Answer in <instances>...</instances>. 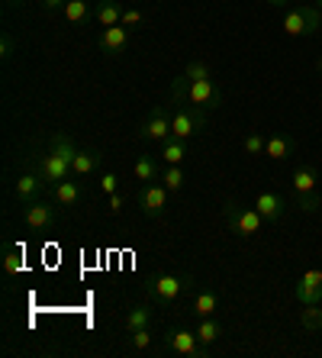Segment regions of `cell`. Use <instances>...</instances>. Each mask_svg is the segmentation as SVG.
<instances>
[{
    "instance_id": "cell-8",
    "label": "cell",
    "mask_w": 322,
    "mask_h": 358,
    "mask_svg": "<svg viewBox=\"0 0 322 358\" xmlns=\"http://www.w3.org/2000/svg\"><path fill=\"white\" fill-rule=\"evenodd\" d=\"M168 197H171V191H168L161 181L142 184V187H139V207H142V213H145V217H152V220H158L168 210Z\"/></svg>"
},
{
    "instance_id": "cell-34",
    "label": "cell",
    "mask_w": 322,
    "mask_h": 358,
    "mask_svg": "<svg viewBox=\"0 0 322 358\" xmlns=\"http://www.w3.org/2000/svg\"><path fill=\"white\" fill-rule=\"evenodd\" d=\"M116 181H119V178H116L113 171L100 175V191H103V194H116Z\"/></svg>"
},
{
    "instance_id": "cell-27",
    "label": "cell",
    "mask_w": 322,
    "mask_h": 358,
    "mask_svg": "<svg viewBox=\"0 0 322 358\" xmlns=\"http://www.w3.org/2000/svg\"><path fill=\"white\" fill-rule=\"evenodd\" d=\"M300 323H303V329L316 333V329L322 326V303H309V307L300 310Z\"/></svg>"
},
{
    "instance_id": "cell-12",
    "label": "cell",
    "mask_w": 322,
    "mask_h": 358,
    "mask_svg": "<svg viewBox=\"0 0 322 358\" xmlns=\"http://www.w3.org/2000/svg\"><path fill=\"white\" fill-rule=\"evenodd\" d=\"M251 207H255L268 223H277V220H284V213H287V200H284L277 191H261Z\"/></svg>"
},
{
    "instance_id": "cell-22",
    "label": "cell",
    "mask_w": 322,
    "mask_h": 358,
    "mask_svg": "<svg viewBox=\"0 0 322 358\" xmlns=\"http://www.w3.org/2000/svg\"><path fill=\"white\" fill-rule=\"evenodd\" d=\"M193 333H197V339L203 342V345H213V342L219 339L226 329H223V323H216L213 317H200V320H197V329H193Z\"/></svg>"
},
{
    "instance_id": "cell-10",
    "label": "cell",
    "mask_w": 322,
    "mask_h": 358,
    "mask_svg": "<svg viewBox=\"0 0 322 358\" xmlns=\"http://www.w3.org/2000/svg\"><path fill=\"white\" fill-rule=\"evenodd\" d=\"M165 349L184 358H200L203 355V342L197 339V333H190V329H171L165 336Z\"/></svg>"
},
{
    "instance_id": "cell-21",
    "label": "cell",
    "mask_w": 322,
    "mask_h": 358,
    "mask_svg": "<svg viewBox=\"0 0 322 358\" xmlns=\"http://www.w3.org/2000/svg\"><path fill=\"white\" fill-rule=\"evenodd\" d=\"M158 159L165 162V165H181V162L187 159V142L177 139V136L165 139V142H161V152H158Z\"/></svg>"
},
{
    "instance_id": "cell-14",
    "label": "cell",
    "mask_w": 322,
    "mask_h": 358,
    "mask_svg": "<svg viewBox=\"0 0 322 358\" xmlns=\"http://www.w3.org/2000/svg\"><path fill=\"white\" fill-rule=\"evenodd\" d=\"M23 223H26V229H49L55 223V210L45 200H33V203H26Z\"/></svg>"
},
{
    "instance_id": "cell-13",
    "label": "cell",
    "mask_w": 322,
    "mask_h": 358,
    "mask_svg": "<svg viewBox=\"0 0 322 358\" xmlns=\"http://www.w3.org/2000/svg\"><path fill=\"white\" fill-rule=\"evenodd\" d=\"M42 191H49V184H45V178H42L39 171H26V175H20L17 187H13V194H17L23 203H33V200H39Z\"/></svg>"
},
{
    "instance_id": "cell-24",
    "label": "cell",
    "mask_w": 322,
    "mask_h": 358,
    "mask_svg": "<svg viewBox=\"0 0 322 358\" xmlns=\"http://www.w3.org/2000/svg\"><path fill=\"white\" fill-rule=\"evenodd\" d=\"M133 178H136L139 184H149V181H158V178H161V171H158L155 159H149V155H142V159L133 165Z\"/></svg>"
},
{
    "instance_id": "cell-17",
    "label": "cell",
    "mask_w": 322,
    "mask_h": 358,
    "mask_svg": "<svg viewBox=\"0 0 322 358\" xmlns=\"http://www.w3.org/2000/svg\"><path fill=\"white\" fill-rule=\"evenodd\" d=\"M49 191H52V200H55L58 207H75L78 200H81V187H78V181H71V178L52 184Z\"/></svg>"
},
{
    "instance_id": "cell-40",
    "label": "cell",
    "mask_w": 322,
    "mask_h": 358,
    "mask_svg": "<svg viewBox=\"0 0 322 358\" xmlns=\"http://www.w3.org/2000/svg\"><path fill=\"white\" fill-rule=\"evenodd\" d=\"M319 71H322V62H319Z\"/></svg>"
},
{
    "instance_id": "cell-31",
    "label": "cell",
    "mask_w": 322,
    "mask_h": 358,
    "mask_svg": "<svg viewBox=\"0 0 322 358\" xmlns=\"http://www.w3.org/2000/svg\"><path fill=\"white\" fill-rule=\"evenodd\" d=\"M3 271H7V275H20V271H23V259H20V252H13V249L3 252Z\"/></svg>"
},
{
    "instance_id": "cell-20",
    "label": "cell",
    "mask_w": 322,
    "mask_h": 358,
    "mask_svg": "<svg viewBox=\"0 0 322 358\" xmlns=\"http://www.w3.org/2000/svg\"><path fill=\"white\" fill-rule=\"evenodd\" d=\"M119 20H123V7L116 0H100L94 10V23L107 29V26H119Z\"/></svg>"
},
{
    "instance_id": "cell-5",
    "label": "cell",
    "mask_w": 322,
    "mask_h": 358,
    "mask_svg": "<svg viewBox=\"0 0 322 358\" xmlns=\"http://www.w3.org/2000/svg\"><path fill=\"white\" fill-rule=\"evenodd\" d=\"M190 287H193V278L190 275H155L149 284H145L149 297L158 300V303H165V307L168 303H177Z\"/></svg>"
},
{
    "instance_id": "cell-11",
    "label": "cell",
    "mask_w": 322,
    "mask_h": 358,
    "mask_svg": "<svg viewBox=\"0 0 322 358\" xmlns=\"http://www.w3.org/2000/svg\"><path fill=\"white\" fill-rule=\"evenodd\" d=\"M297 300L303 303V307H309V303H322V268H309V271H303V278H300V284H297Z\"/></svg>"
},
{
    "instance_id": "cell-15",
    "label": "cell",
    "mask_w": 322,
    "mask_h": 358,
    "mask_svg": "<svg viewBox=\"0 0 322 358\" xmlns=\"http://www.w3.org/2000/svg\"><path fill=\"white\" fill-rule=\"evenodd\" d=\"M97 45H100V52H107V55H116V52H123L126 45H129V29H126L123 23H119V26H107V29L100 33Z\"/></svg>"
},
{
    "instance_id": "cell-19",
    "label": "cell",
    "mask_w": 322,
    "mask_h": 358,
    "mask_svg": "<svg viewBox=\"0 0 322 358\" xmlns=\"http://www.w3.org/2000/svg\"><path fill=\"white\" fill-rule=\"evenodd\" d=\"M142 326H152V307L149 303H136V307H129L123 313V329L126 333H136V329H142Z\"/></svg>"
},
{
    "instance_id": "cell-36",
    "label": "cell",
    "mask_w": 322,
    "mask_h": 358,
    "mask_svg": "<svg viewBox=\"0 0 322 358\" xmlns=\"http://www.w3.org/2000/svg\"><path fill=\"white\" fill-rule=\"evenodd\" d=\"M123 210V197L119 194H110V213H119Z\"/></svg>"
},
{
    "instance_id": "cell-7",
    "label": "cell",
    "mask_w": 322,
    "mask_h": 358,
    "mask_svg": "<svg viewBox=\"0 0 322 358\" xmlns=\"http://www.w3.org/2000/svg\"><path fill=\"white\" fill-rule=\"evenodd\" d=\"M207 126V110L193 107V103H184V107H177L171 113V136H177V139H193V136H200V129Z\"/></svg>"
},
{
    "instance_id": "cell-28",
    "label": "cell",
    "mask_w": 322,
    "mask_h": 358,
    "mask_svg": "<svg viewBox=\"0 0 322 358\" xmlns=\"http://www.w3.org/2000/svg\"><path fill=\"white\" fill-rule=\"evenodd\" d=\"M129 342H133L136 352H149L152 349V326H142V329L129 333Z\"/></svg>"
},
{
    "instance_id": "cell-2",
    "label": "cell",
    "mask_w": 322,
    "mask_h": 358,
    "mask_svg": "<svg viewBox=\"0 0 322 358\" xmlns=\"http://www.w3.org/2000/svg\"><path fill=\"white\" fill-rule=\"evenodd\" d=\"M171 97L184 100V103H193L200 110H216L223 103V91L213 84V78H203V81H187V78H174L171 84Z\"/></svg>"
},
{
    "instance_id": "cell-25",
    "label": "cell",
    "mask_w": 322,
    "mask_h": 358,
    "mask_svg": "<svg viewBox=\"0 0 322 358\" xmlns=\"http://www.w3.org/2000/svg\"><path fill=\"white\" fill-rule=\"evenodd\" d=\"M158 181L165 184L171 194H177L184 184H187V178H184V168H181V165H168L165 171H161V178H158Z\"/></svg>"
},
{
    "instance_id": "cell-16",
    "label": "cell",
    "mask_w": 322,
    "mask_h": 358,
    "mask_svg": "<svg viewBox=\"0 0 322 358\" xmlns=\"http://www.w3.org/2000/svg\"><path fill=\"white\" fill-rule=\"evenodd\" d=\"M293 139L290 136H284V133H277V136H268V142H265V155L271 162H287L290 155H293Z\"/></svg>"
},
{
    "instance_id": "cell-38",
    "label": "cell",
    "mask_w": 322,
    "mask_h": 358,
    "mask_svg": "<svg viewBox=\"0 0 322 358\" xmlns=\"http://www.w3.org/2000/svg\"><path fill=\"white\" fill-rule=\"evenodd\" d=\"M316 7H319V10H322V0H316Z\"/></svg>"
},
{
    "instance_id": "cell-1",
    "label": "cell",
    "mask_w": 322,
    "mask_h": 358,
    "mask_svg": "<svg viewBox=\"0 0 322 358\" xmlns=\"http://www.w3.org/2000/svg\"><path fill=\"white\" fill-rule=\"evenodd\" d=\"M78 155V145L71 142V136L65 133H55L52 136V145L45 149L39 162H36V171L45 178V184H58V181H68L71 178V162Z\"/></svg>"
},
{
    "instance_id": "cell-9",
    "label": "cell",
    "mask_w": 322,
    "mask_h": 358,
    "mask_svg": "<svg viewBox=\"0 0 322 358\" xmlns=\"http://www.w3.org/2000/svg\"><path fill=\"white\" fill-rule=\"evenodd\" d=\"M139 139L145 142H165L171 139V113L165 107H155L149 113V120L139 126Z\"/></svg>"
},
{
    "instance_id": "cell-33",
    "label": "cell",
    "mask_w": 322,
    "mask_h": 358,
    "mask_svg": "<svg viewBox=\"0 0 322 358\" xmlns=\"http://www.w3.org/2000/svg\"><path fill=\"white\" fill-rule=\"evenodd\" d=\"M13 52H17V39H13L10 33H3V39H0V59L10 62L13 59Z\"/></svg>"
},
{
    "instance_id": "cell-3",
    "label": "cell",
    "mask_w": 322,
    "mask_h": 358,
    "mask_svg": "<svg viewBox=\"0 0 322 358\" xmlns=\"http://www.w3.org/2000/svg\"><path fill=\"white\" fill-rule=\"evenodd\" d=\"M293 203H297L300 210H306V213H316V210L322 207V197L316 191H319V168L313 165V162H303V165L293 168Z\"/></svg>"
},
{
    "instance_id": "cell-18",
    "label": "cell",
    "mask_w": 322,
    "mask_h": 358,
    "mask_svg": "<svg viewBox=\"0 0 322 358\" xmlns=\"http://www.w3.org/2000/svg\"><path fill=\"white\" fill-rule=\"evenodd\" d=\"M100 162H103V155H100V152L78 149L75 162H71V175H78V178H87V175H94V171H97V168H100Z\"/></svg>"
},
{
    "instance_id": "cell-6",
    "label": "cell",
    "mask_w": 322,
    "mask_h": 358,
    "mask_svg": "<svg viewBox=\"0 0 322 358\" xmlns=\"http://www.w3.org/2000/svg\"><path fill=\"white\" fill-rule=\"evenodd\" d=\"M268 220L258 213L255 207H239L235 200H229L226 203V226H229L235 236H242V239H251V236H258L261 229H265Z\"/></svg>"
},
{
    "instance_id": "cell-32",
    "label": "cell",
    "mask_w": 322,
    "mask_h": 358,
    "mask_svg": "<svg viewBox=\"0 0 322 358\" xmlns=\"http://www.w3.org/2000/svg\"><path fill=\"white\" fill-rule=\"evenodd\" d=\"M119 23H123L126 29H133V26H142V23H145V13H142V10H136V7H126V10H123V20H119Z\"/></svg>"
},
{
    "instance_id": "cell-29",
    "label": "cell",
    "mask_w": 322,
    "mask_h": 358,
    "mask_svg": "<svg viewBox=\"0 0 322 358\" xmlns=\"http://www.w3.org/2000/svg\"><path fill=\"white\" fill-rule=\"evenodd\" d=\"M184 78H187V81H203V78H210V65H207V62H200V59L187 62V68H184Z\"/></svg>"
},
{
    "instance_id": "cell-35",
    "label": "cell",
    "mask_w": 322,
    "mask_h": 358,
    "mask_svg": "<svg viewBox=\"0 0 322 358\" xmlns=\"http://www.w3.org/2000/svg\"><path fill=\"white\" fill-rule=\"evenodd\" d=\"M65 3L68 0H42V10H49V13L52 10H65Z\"/></svg>"
},
{
    "instance_id": "cell-39",
    "label": "cell",
    "mask_w": 322,
    "mask_h": 358,
    "mask_svg": "<svg viewBox=\"0 0 322 358\" xmlns=\"http://www.w3.org/2000/svg\"><path fill=\"white\" fill-rule=\"evenodd\" d=\"M10 3H20V0H10Z\"/></svg>"
},
{
    "instance_id": "cell-26",
    "label": "cell",
    "mask_w": 322,
    "mask_h": 358,
    "mask_svg": "<svg viewBox=\"0 0 322 358\" xmlns=\"http://www.w3.org/2000/svg\"><path fill=\"white\" fill-rule=\"evenodd\" d=\"M61 13H65L68 23H84V20H91V7H87V0H68Z\"/></svg>"
},
{
    "instance_id": "cell-30",
    "label": "cell",
    "mask_w": 322,
    "mask_h": 358,
    "mask_svg": "<svg viewBox=\"0 0 322 358\" xmlns=\"http://www.w3.org/2000/svg\"><path fill=\"white\" fill-rule=\"evenodd\" d=\"M265 136H258V133H251V136H245V142H242V149L248 152V155H265Z\"/></svg>"
},
{
    "instance_id": "cell-23",
    "label": "cell",
    "mask_w": 322,
    "mask_h": 358,
    "mask_svg": "<svg viewBox=\"0 0 322 358\" xmlns=\"http://www.w3.org/2000/svg\"><path fill=\"white\" fill-rule=\"evenodd\" d=\"M216 310H219V297L213 291H197L193 294V317H213Z\"/></svg>"
},
{
    "instance_id": "cell-4",
    "label": "cell",
    "mask_w": 322,
    "mask_h": 358,
    "mask_svg": "<svg viewBox=\"0 0 322 358\" xmlns=\"http://www.w3.org/2000/svg\"><path fill=\"white\" fill-rule=\"evenodd\" d=\"M281 26H284V33L293 36V39L313 36V33H319V26H322V10L309 7V3H297V7H290L284 13Z\"/></svg>"
},
{
    "instance_id": "cell-37",
    "label": "cell",
    "mask_w": 322,
    "mask_h": 358,
    "mask_svg": "<svg viewBox=\"0 0 322 358\" xmlns=\"http://www.w3.org/2000/svg\"><path fill=\"white\" fill-rule=\"evenodd\" d=\"M268 3H271V7H287L290 0H268Z\"/></svg>"
}]
</instances>
